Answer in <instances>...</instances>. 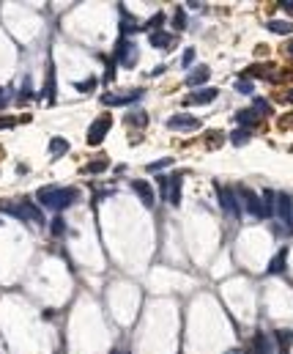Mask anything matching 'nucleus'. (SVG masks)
<instances>
[{
  "mask_svg": "<svg viewBox=\"0 0 293 354\" xmlns=\"http://www.w3.org/2000/svg\"><path fill=\"white\" fill-rule=\"evenodd\" d=\"M36 198H39L42 206L52 209V212H61V209H69L74 201L80 198V190H74V187H69V190H63V187H42L36 193Z\"/></svg>",
  "mask_w": 293,
  "mask_h": 354,
  "instance_id": "f257e3e1",
  "label": "nucleus"
},
{
  "mask_svg": "<svg viewBox=\"0 0 293 354\" xmlns=\"http://www.w3.org/2000/svg\"><path fill=\"white\" fill-rule=\"evenodd\" d=\"M110 126H113V115L104 113L102 118H96L91 124V129H88V146H99V143L104 140V135L110 132Z\"/></svg>",
  "mask_w": 293,
  "mask_h": 354,
  "instance_id": "f03ea898",
  "label": "nucleus"
},
{
  "mask_svg": "<svg viewBox=\"0 0 293 354\" xmlns=\"http://www.w3.org/2000/svg\"><path fill=\"white\" fill-rule=\"evenodd\" d=\"M115 61L124 69H132L134 63H137V47H134L132 42H126V39H121L118 47H115Z\"/></svg>",
  "mask_w": 293,
  "mask_h": 354,
  "instance_id": "7ed1b4c3",
  "label": "nucleus"
},
{
  "mask_svg": "<svg viewBox=\"0 0 293 354\" xmlns=\"http://www.w3.org/2000/svg\"><path fill=\"white\" fill-rule=\"evenodd\" d=\"M167 129H178V132L200 129V121L192 118V115H170V118H167Z\"/></svg>",
  "mask_w": 293,
  "mask_h": 354,
  "instance_id": "20e7f679",
  "label": "nucleus"
},
{
  "mask_svg": "<svg viewBox=\"0 0 293 354\" xmlns=\"http://www.w3.org/2000/svg\"><path fill=\"white\" fill-rule=\"evenodd\" d=\"M216 190H219V203H222V209H225L230 217H236V214L241 212V209H238V201H236V193H233L230 187H219V184H216Z\"/></svg>",
  "mask_w": 293,
  "mask_h": 354,
  "instance_id": "39448f33",
  "label": "nucleus"
},
{
  "mask_svg": "<svg viewBox=\"0 0 293 354\" xmlns=\"http://www.w3.org/2000/svg\"><path fill=\"white\" fill-rule=\"evenodd\" d=\"M238 198H244V206H247V212L252 217H263V206H260V198H257L255 193H252L249 187H241L238 190Z\"/></svg>",
  "mask_w": 293,
  "mask_h": 354,
  "instance_id": "423d86ee",
  "label": "nucleus"
},
{
  "mask_svg": "<svg viewBox=\"0 0 293 354\" xmlns=\"http://www.w3.org/2000/svg\"><path fill=\"white\" fill-rule=\"evenodd\" d=\"M277 214H279V220H282V223H293V198L290 195H285V193H279L277 195Z\"/></svg>",
  "mask_w": 293,
  "mask_h": 354,
  "instance_id": "0eeeda50",
  "label": "nucleus"
},
{
  "mask_svg": "<svg viewBox=\"0 0 293 354\" xmlns=\"http://www.w3.org/2000/svg\"><path fill=\"white\" fill-rule=\"evenodd\" d=\"M20 209H22V220H31V223H36V225H44L47 223L44 214H42V209H39L33 201H20Z\"/></svg>",
  "mask_w": 293,
  "mask_h": 354,
  "instance_id": "6e6552de",
  "label": "nucleus"
},
{
  "mask_svg": "<svg viewBox=\"0 0 293 354\" xmlns=\"http://www.w3.org/2000/svg\"><path fill=\"white\" fill-rule=\"evenodd\" d=\"M132 190L140 195V201H143L145 206H154L156 195H154V190H151V184H148V182H140V179H137V182H132Z\"/></svg>",
  "mask_w": 293,
  "mask_h": 354,
  "instance_id": "1a4fd4ad",
  "label": "nucleus"
},
{
  "mask_svg": "<svg viewBox=\"0 0 293 354\" xmlns=\"http://www.w3.org/2000/svg\"><path fill=\"white\" fill-rule=\"evenodd\" d=\"M252 351H255V354H274L271 335H266V332H257V335H255V340H252Z\"/></svg>",
  "mask_w": 293,
  "mask_h": 354,
  "instance_id": "9d476101",
  "label": "nucleus"
},
{
  "mask_svg": "<svg viewBox=\"0 0 293 354\" xmlns=\"http://www.w3.org/2000/svg\"><path fill=\"white\" fill-rule=\"evenodd\" d=\"M216 94H219L216 88H203V91H195L192 96H186V104H208V102H214V99H216Z\"/></svg>",
  "mask_w": 293,
  "mask_h": 354,
  "instance_id": "9b49d317",
  "label": "nucleus"
},
{
  "mask_svg": "<svg viewBox=\"0 0 293 354\" xmlns=\"http://www.w3.org/2000/svg\"><path fill=\"white\" fill-rule=\"evenodd\" d=\"M148 42H151V47H156V50H170V44L175 42V36H173V33L156 31V33H151V36H148Z\"/></svg>",
  "mask_w": 293,
  "mask_h": 354,
  "instance_id": "f8f14e48",
  "label": "nucleus"
},
{
  "mask_svg": "<svg viewBox=\"0 0 293 354\" xmlns=\"http://www.w3.org/2000/svg\"><path fill=\"white\" fill-rule=\"evenodd\" d=\"M208 77H211V69H208V66H197L195 72H189V77H186V85H192V88H195V85H203Z\"/></svg>",
  "mask_w": 293,
  "mask_h": 354,
  "instance_id": "ddd939ff",
  "label": "nucleus"
},
{
  "mask_svg": "<svg viewBox=\"0 0 293 354\" xmlns=\"http://www.w3.org/2000/svg\"><path fill=\"white\" fill-rule=\"evenodd\" d=\"M167 201L170 203L181 201V176H167Z\"/></svg>",
  "mask_w": 293,
  "mask_h": 354,
  "instance_id": "4468645a",
  "label": "nucleus"
},
{
  "mask_svg": "<svg viewBox=\"0 0 293 354\" xmlns=\"http://www.w3.org/2000/svg\"><path fill=\"white\" fill-rule=\"evenodd\" d=\"M285 264H288V247H282V250H279V253L271 258V264H268V272H271V275H279V272L285 269Z\"/></svg>",
  "mask_w": 293,
  "mask_h": 354,
  "instance_id": "2eb2a0df",
  "label": "nucleus"
},
{
  "mask_svg": "<svg viewBox=\"0 0 293 354\" xmlns=\"http://www.w3.org/2000/svg\"><path fill=\"white\" fill-rule=\"evenodd\" d=\"M236 121L241 124V129H249V126L257 124V115L252 113V110H238V113H236Z\"/></svg>",
  "mask_w": 293,
  "mask_h": 354,
  "instance_id": "dca6fc26",
  "label": "nucleus"
},
{
  "mask_svg": "<svg viewBox=\"0 0 293 354\" xmlns=\"http://www.w3.org/2000/svg\"><path fill=\"white\" fill-rule=\"evenodd\" d=\"M274 206H277V195L271 190H263V217H271Z\"/></svg>",
  "mask_w": 293,
  "mask_h": 354,
  "instance_id": "f3484780",
  "label": "nucleus"
},
{
  "mask_svg": "<svg viewBox=\"0 0 293 354\" xmlns=\"http://www.w3.org/2000/svg\"><path fill=\"white\" fill-rule=\"evenodd\" d=\"M140 96H143V94H140V91H134V94H126V96H102V102L104 104H129V102H134V99H140Z\"/></svg>",
  "mask_w": 293,
  "mask_h": 354,
  "instance_id": "a211bd4d",
  "label": "nucleus"
},
{
  "mask_svg": "<svg viewBox=\"0 0 293 354\" xmlns=\"http://www.w3.org/2000/svg\"><path fill=\"white\" fill-rule=\"evenodd\" d=\"M268 31L277 33V36H285V33H293V25L288 20H271L268 22Z\"/></svg>",
  "mask_w": 293,
  "mask_h": 354,
  "instance_id": "6ab92c4d",
  "label": "nucleus"
},
{
  "mask_svg": "<svg viewBox=\"0 0 293 354\" xmlns=\"http://www.w3.org/2000/svg\"><path fill=\"white\" fill-rule=\"evenodd\" d=\"M69 151V140H63V137H52L50 140V154L52 156H61Z\"/></svg>",
  "mask_w": 293,
  "mask_h": 354,
  "instance_id": "aec40b11",
  "label": "nucleus"
},
{
  "mask_svg": "<svg viewBox=\"0 0 293 354\" xmlns=\"http://www.w3.org/2000/svg\"><path fill=\"white\" fill-rule=\"evenodd\" d=\"M0 212L11 214V217H17V220H22V209H20V203H14V201H0Z\"/></svg>",
  "mask_w": 293,
  "mask_h": 354,
  "instance_id": "412c9836",
  "label": "nucleus"
},
{
  "mask_svg": "<svg viewBox=\"0 0 293 354\" xmlns=\"http://www.w3.org/2000/svg\"><path fill=\"white\" fill-rule=\"evenodd\" d=\"M249 129H236V132H230V143L233 146H247L249 143Z\"/></svg>",
  "mask_w": 293,
  "mask_h": 354,
  "instance_id": "4be33fe9",
  "label": "nucleus"
},
{
  "mask_svg": "<svg viewBox=\"0 0 293 354\" xmlns=\"http://www.w3.org/2000/svg\"><path fill=\"white\" fill-rule=\"evenodd\" d=\"M167 165H173V156H162V159H156V162H148L145 170H148V173H159V170H165Z\"/></svg>",
  "mask_w": 293,
  "mask_h": 354,
  "instance_id": "5701e85b",
  "label": "nucleus"
},
{
  "mask_svg": "<svg viewBox=\"0 0 293 354\" xmlns=\"http://www.w3.org/2000/svg\"><path fill=\"white\" fill-rule=\"evenodd\" d=\"M249 110H252L255 115H268V113H271V102H266V99H255Z\"/></svg>",
  "mask_w": 293,
  "mask_h": 354,
  "instance_id": "b1692460",
  "label": "nucleus"
},
{
  "mask_svg": "<svg viewBox=\"0 0 293 354\" xmlns=\"http://www.w3.org/2000/svg\"><path fill=\"white\" fill-rule=\"evenodd\" d=\"M274 338H277V343L282 346V349H288V346L293 343V332H290V329H277Z\"/></svg>",
  "mask_w": 293,
  "mask_h": 354,
  "instance_id": "393cba45",
  "label": "nucleus"
},
{
  "mask_svg": "<svg viewBox=\"0 0 293 354\" xmlns=\"http://www.w3.org/2000/svg\"><path fill=\"white\" fill-rule=\"evenodd\" d=\"M271 63H266V66H249V74H255V77H268L274 80V72H271Z\"/></svg>",
  "mask_w": 293,
  "mask_h": 354,
  "instance_id": "a878e982",
  "label": "nucleus"
},
{
  "mask_svg": "<svg viewBox=\"0 0 293 354\" xmlns=\"http://www.w3.org/2000/svg\"><path fill=\"white\" fill-rule=\"evenodd\" d=\"M173 25H175V31H184V28H186V14H184V9H175Z\"/></svg>",
  "mask_w": 293,
  "mask_h": 354,
  "instance_id": "bb28decb",
  "label": "nucleus"
},
{
  "mask_svg": "<svg viewBox=\"0 0 293 354\" xmlns=\"http://www.w3.org/2000/svg\"><path fill=\"white\" fill-rule=\"evenodd\" d=\"M107 165H110V159H96V162H91L85 170L88 173H102V170H107Z\"/></svg>",
  "mask_w": 293,
  "mask_h": 354,
  "instance_id": "cd10ccee",
  "label": "nucleus"
},
{
  "mask_svg": "<svg viewBox=\"0 0 293 354\" xmlns=\"http://www.w3.org/2000/svg\"><path fill=\"white\" fill-rule=\"evenodd\" d=\"M47 99H55V72L50 69V74H47Z\"/></svg>",
  "mask_w": 293,
  "mask_h": 354,
  "instance_id": "c85d7f7f",
  "label": "nucleus"
},
{
  "mask_svg": "<svg viewBox=\"0 0 293 354\" xmlns=\"http://www.w3.org/2000/svg\"><path fill=\"white\" fill-rule=\"evenodd\" d=\"M162 22H165V14H162V11H159V14H154V17H151V20H148L151 33H156V31H159V28H162Z\"/></svg>",
  "mask_w": 293,
  "mask_h": 354,
  "instance_id": "c756f323",
  "label": "nucleus"
},
{
  "mask_svg": "<svg viewBox=\"0 0 293 354\" xmlns=\"http://www.w3.org/2000/svg\"><path fill=\"white\" fill-rule=\"evenodd\" d=\"M74 88H77V91H83V94H88V91H93V88H96V80H93V77H88L85 83H74Z\"/></svg>",
  "mask_w": 293,
  "mask_h": 354,
  "instance_id": "7c9ffc66",
  "label": "nucleus"
},
{
  "mask_svg": "<svg viewBox=\"0 0 293 354\" xmlns=\"http://www.w3.org/2000/svg\"><path fill=\"white\" fill-rule=\"evenodd\" d=\"M145 121H148V115H145V113H137V115H126V124H129V126H132V124L143 126Z\"/></svg>",
  "mask_w": 293,
  "mask_h": 354,
  "instance_id": "2f4dec72",
  "label": "nucleus"
},
{
  "mask_svg": "<svg viewBox=\"0 0 293 354\" xmlns=\"http://www.w3.org/2000/svg\"><path fill=\"white\" fill-rule=\"evenodd\" d=\"M236 91H238V94H244V96H249L252 94V83H249V80H238Z\"/></svg>",
  "mask_w": 293,
  "mask_h": 354,
  "instance_id": "473e14b6",
  "label": "nucleus"
},
{
  "mask_svg": "<svg viewBox=\"0 0 293 354\" xmlns=\"http://www.w3.org/2000/svg\"><path fill=\"white\" fill-rule=\"evenodd\" d=\"M50 228H52V234H55V236H63L66 225H63V220H61V217H55V220H52V225H50Z\"/></svg>",
  "mask_w": 293,
  "mask_h": 354,
  "instance_id": "72a5a7b5",
  "label": "nucleus"
},
{
  "mask_svg": "<svg viewBox=\"0 0 293 354\" xmlns=\"http://www.w3.org/2000/svg\"><path fill=\"white\" fill-rule=\"evenodd\" d=\"M192 61H195V50H192V47H189V50H186V52H184V58H181V63H184V66H189V63H192Z\"/></svg>",
  "mask_w": 293,
  "mask_h": 354,
  "instance_id": "f704fd0d",
  "label": "nucleus"
},
{
  "mask_svg": "<svg viewBox=\"0 0 293 354\" xmlns=\"http://www.w3.org/2000/svg\"><path fill=\"white\" fill-rule=\"evenodd\" d=\"M121 28H124V33H129V31H134V28H137V25H134V20H129V17H126V11H124V25H121Z\"/></svg>",
  "mask_w": 293,
  "mask_h": 354,
  "instance_id": "c9c22d12",
  "label": "nucleus"
},
{
  "mask_svg": "<svg viewBox=\"0 0 293 354\" xmlns=\"http://www.w3.org/2000/svg\"><path fill=\"white\" fill-rule=\"evenodd\" d=\"M9 126H14V118H0V129H9Z\"/></svg>",
  "mask_w": 293,
  "mask_h": 354,
  "instance_id": "e433bc0d",
  "label": "nucleus"
},
{
  "mask_svg": "<svg viewBox=\"0 0 293 354\" xmlns=\"http://www.w3.org/2000/svg\"><path fill=\"white\" fill-rule=\"evenodd\" d=\"M6 104H9V94H6V91H0V110H3Z\"/></svg>",
  "mask_w": 293,
  "mask_h": 354,
  "instance_id": "4c0bfd02",
  "label": "nucleus"
},
{
  "mask_svg": "<svg viewBox=\"0 0 293 354\" xmlns=\"http://www.w3.org/2000/svg\"><path fill=\"white\" fill-rule=\"evenodd\" d=\"M279 6H282V9H288V11H293V0H282Z\"/></svg>",
  "mask_w": 293,
  "mask_h": 354,
  "instance_id": "58836bf2",
  "label": "nucleus"
},
{
  "mask_svg": "<svg viewBox=\"0 0 293 354\" xmlns=\"http://www.w3.org/2000/svg\"><path fill=\"white\" fill-rule=\"evenodd\" d=\"M285 99H288V102H290V104H293V88H290V91H288V94H285Z\"/></svg>",
  "mask_w": 293,
  "mask_h": 354,
  "instance_id": "ea45409f",
  "label": "nucleus"
},
{
  "mask_svg": "<svg viewBox=\"0 0 293 354\" xmlns=\"http://www.w3.org/2000/svg\"><path fill=\"white\" fill-rule=\"evenodd\" d=\"M227 354H244L241 349H230V351H227Z\"/></svg>",
  "mask_w": 293,
  "mask_h": 354,
  "instance_id": "a19ab883",
  "label": "nucleus"
},
{
  "mask_svg": "<svg viewBox=\"0 0 293 354\" xmlns=\"http://www.w3.org/2000/svg\"><path fill=\"white\" fill-rule=\"evenodd\" d=\"M288 52H290V55H293V44H290V47H288Z\"/></svg>",
  "mask_w": 293,
  "mask_h": 354,
  "instance_id": "79ce46f5",
  "label": "nucleus"
},
{
  "mask_svg": "<svg viewBox=\"0 0 293 354\" xmlns=\"http://www.w3.org/2000/svg\"><path fill=\"white\" fill-rule=\"evenodd\" d=\"M290 228H293V223H290Z\"/></svg>",
  "mask_w": 293,
  "mask_h": 354,
  "instance_id": "37998d69",
  "label": "nucleus"
}]
</instances>
